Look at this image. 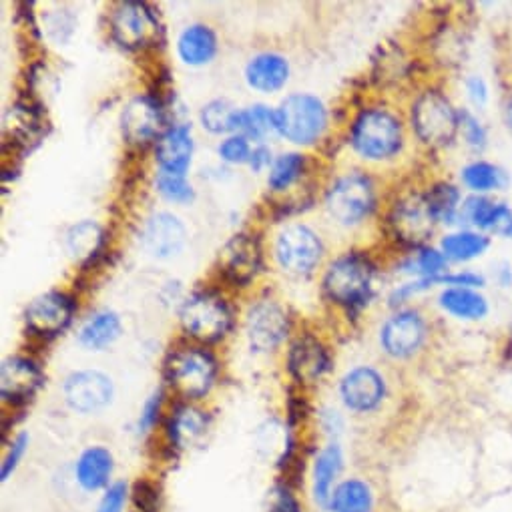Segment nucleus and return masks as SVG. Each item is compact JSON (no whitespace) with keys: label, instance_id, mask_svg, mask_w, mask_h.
Instances as JSON below:
<instances>
[{"label":"nucleus","instance_id":"8","mask_svg":"<svg viewBox=\"0 0 512 512\" xmlns=\"http://www.w3.org/2000/svg\"><path fill=\"white\" fill-rule=\"evenodd\" d=\"M326 205L334 219L344 225H354L370 215L374 207V187L368 177L350 173L332 185Z\"/></svg>","mask_w":512,"mask_h":512},{"label":"nucleus","instance_id":"17","mask_svg":"<svg viewBox=\"0 0 512 512\" xmlns=\"http://www.w3.org/2000/svg\"><path fill=\"white\" fill-rule=\"evenodd\" d=\"M43 384L41 368L29 358H9L0 370V394L5 402L21 404L35 396Z\"/></svg>","mask_w":512,"mask_h":512},{"label":"nucleus","instance_id":"25","mask_svg":"<svg viewBox=\"0 0 512 512\" xmlns=\"http://www.w3.org/2000/svg\"><path fill=\"white\" fill-rule=\"evenodd\" d=\"M245 77L249 87L262 93H274L288 83L290 65L284 57L274 53H264L253 57L245 69Z\"/></svg>","mask_w":512,"mask_h":512},{"label":"nucleus","instance_id":"27","mask_svg":"<svg viewBox=\"0 0 512 512\" xmlns=\"http://www.w3.org/2000/svg\"><path fill=\"white\" fill-rule=\"evenodd\" d=\"M374 504L376 498L370 484L360 478H348L334 488L328 508L332 512H374Z\"/></svg>","mask_w":512,"mask_h":512},{"label":"nucleus","instance_id":"16","mask_svg":"<svg viewBox=\"0 0 512 512\" xmlns=\"http://www.w3.org/2000/svg\"><path fill=\"white\" fill-rule=\"evenodd\" d=\"M221 268L235 284H247L262 268L260 243L251 235L231 237L221 251Z\"/></svg>","mask_w":512,"mask_h":512},{"label":"nucleus","instance_id":"23","mask_svg":"<svg viewBox=\"0 0 512 512\" xmlns=\"http://www.w3.org/2000/svg\"><path fill=\"white\" fill-rule=\"evenodd\" d=\"M342 464H344V454L336 442H330L314 460L312 494H314V500L324 508H328L332 492L338 486L336 480L342 472Z\"/></svg>","mask_w":512,"mask_h":512},{"label":"nucleus","instance_id":"3","mask_svg":"<svg viewBox=\"0 0 512 512\" xmlns=\"http://www.w3.org/2000/svg\"><path fill=\"white\" fill-rule=\"evenodd\" d=\"M352 145L368 159H388L402 145L400 121L382 109L364 111L354 123Z\"/></svg>","mask_w":512,"mask_h":512},{"label":"nucleus","instance_id":"30","mask_svg":"<svg viewBox=\"0 0 512 512\" xmlns=\"http://www.w3.org/2000/svg\"><path fill=\"white\" fill-rule=\"evenodd\" d=\"M121 336V320L113 312L95 314L81 330L79 342L89 350H103Z\"/></svg>","mask_w":512,"mask_h":512},{"label":"nucleus","instance_id":"35","mask_svg":"<svg viewBox=\"0 0 512 512\" xmlns=\"http://www.w3.org/2000/svg\"><path fill=\"white\" fill-rule=\"evenodd\" d=\"M428 207L434 215L436 221L452 223L458 213V203H460V193L452 185H436L430 195L426 197Z\"/></svg>","mask_w":512,"mask_h":512},{"label":"nucleus","instance_id":"18","mask_svg":"<svg viewBox=\"0 0 512 512\" xmlns=\"http://www.w3.org/2000/svg\"><path fill=\"white\" fill-rule=\"evenodd\" d=\"M390 221H392L394 233L402 241L418 245V243H422L430 237L436 219H434L426 199L410 197V199L400 201L394 207V213H392Z\"/></svg>","mask_w":512,"mask_h":512},{"label":"nucleus","instance_id":"34","mask_svg":"<svg viewBox=\"0 0 512 512\" xmlns=\"http://www.w3.org/2000/svg\"><path fill=\"white\" fill-rule=\"evenodd\" d=\"M304 157L298 153H288L282 155L274 161L272 169H270V177H268V185L274 191H284L288 189L292 183H296L304 171Z\"/></svg>","mask_w":512,"mask_h":512},{"label":"nucleus","instance_id":"40","mask_svg":"<svg viewBox=\"0 0 512 512\" xmlns=\"http://www.w3.org/2000/svg\"><path fill=\"white\" fill-rule=\"evenodd\" d=\"M219 155L227 163H249L251 149L243 135H231L219 145Z\"/></svg>","mask_w":512,"mask_h":512},{"label":"nucleus","instance_id":"32","mask_svg":"<svg viewBox=\"0 0 512 512\" xmlns=\"http://www.w3.org/2000/svg\"><path fill=\"white\" fill-rule=\"evenodd\" d=\"M103 243V229L93 221H83L75 225L67 235V245L79 260L93 258Z\"/></svg>","mask_w":512,"mask_h":512},{"label":"nucleus","instance_id":"45","mask_svg":"<svg viewBox=\"0 0 512 512\" xmlns=\"http://www.w3.org/2000/svg\"><path fill=\"white\" fill-rule=\"evenodd\" d=\"M460 115V125H462V131H464V137L466 141L474 147V149H480L484 147V141H486V133L484 129L480 127V123L470 115V113H458Z\"/></svg>","mask_w":512,"mask_h":512},{"label":"nucleus","instance_id":"44","mask_svg":"<svg viewBox=\"0 0 512 512\" xmlns=\"http://www.w3.org/2000/svg\"><path fill=\"white\" fill-rule=\"evenodd\" d=\"M161 404H163V394L161 390H157L143 406L141 410V416H139V430L145 434L149 430L155 428L157 420H159V414H161Z\"/></svg>","mask_w":512,"mask_h":512},{"label":"nucleus","instance_id":"33","mask_svg":"<svg viewBox=\"0 0 512 512\" xmlns=\"http://www.w3.org/2000/svg\"><path fill=\"white\" fill-rule=\"evenodd\" d=\"M462 179L472 191H478V193L500 189L506 183L504 173L498 167L484 163V161H476V163H470L468 167H464Z\"/></svg>","mask_w":512,"mask_h":512},{"label":"nucleus","instance_id":"7","mask_svg":"<svg viewBox=\"0 0 512 512\" xmlns=\"http://www.w3.org/2000/svg\"><path fill=\"white\" fill-rule=\"evenodd\" d=\"M111 33L125 49L153 47L161 37V25L143 3H121L111 17Z\"/></svg>","mask_w":512,"mask_h":512},{"label":"nucleus","instance_id":"14","mask_svg":"<svg viewBox=\"0 0 512 512\" xmlns=\"http://www.w3.org/2000/svg\"><path fill=\"white\" fill-rule=\"evenodd\" d=\"M123 135L129 143L145 145L163 135L165 115L161 105L151 97L133 99L121 117Z\"/></svg>","mask_w":512,"mask_h":512},{"label":"nucleus","instance_id":"49","mask_svg":"<svg viewBox=\"0 0 512 512\" xmlns=\"http://www.w3.org/2000/svg\"><path fill=\"white\" fill-rule=\"evenodd\" d=\"M506 119H508V125H510V129H512V97H510V101H508V105H506Z\"/></svg>","mask_w":512,"mask_h":512},{"label":"nucleus","instance_id":"5","mask_svg":"<svg viewBox=\"0 0 512 512\" xmlns=\"http://www.w3.org/2000/svg\"><path fill=\"white\" fill-rule=\"evenodd\" d=\"M412 123L418 137L428 145H446L454 139L460 115L454 111L450 101L436 93L428 91L414 103Z\"/></svg>","mask_w":512,"mask_h":512},{"label":"nucleus","instance_id":"46","mask_svg":"<svg viewBox=\"0 0 512 512\" xmlns=\"http://www.w3.org/2000/svg\"><path fill=\"white\" fill-rule=\"evenodd\" d=\"M488 231L502 237H512V209H508L506 205H496Z\"/></svg>","mask_w":512,"mask_h":512},{"label":"nucleus","instance_id":"12","mask_svg":"<svg viewBox=\"0 0 512 512\" xmlns=\"http://www.w3.org/2000/svg\"><path fill=\"white\" fill-rule=\"evenodd\" d=\"M73 302L61 292H49L35 298L27 308V326L43 338H55L65 332L73 320Z\"/></svg>","mask_w":512,"mask_h":512},{"label":"nucleus","instance_id":"47","mask_svg":"<svg viewBox=\"0 0 512 512\" xmlns=\"http://www.w3.org/2000/svg\"><path fill=\"white\" fill-rule=\"evenodd\" d=\"M466 87H468V93H470V97L476 105H482L486 101L488 91H486V83L480 77H470Z\"/></svg>","mask_w":512,"mask_h":512},{"label":"nucleus","instance_id":"15","mask_svg":"<svg viewBox=\"0 0 512 512\" xmlns=\"http://www.w3.org/2000/svg\"><path fill=\"white\" fill-rule=\"evenodd\" d=\"M426 340V324L418 312H400L386 322L380 334L382 348L394 358H408Z\"/></svg>","mask_w":512,"mask_h":512},{"label":"nucleus","instance_id":"26","mask_svg":"<svg viewBox=\"0 0 512 512\" xmlns=\"http://www.w3.org/2000/svg\"><path fill=\"white\" fill-rule=\"evenodd\" d=\"M231 131L245 139L262 141L270 133L278 131V115L266 105H253L249 109H237L231 119Z\"/></svg>","mask_w":512,"mask_h":512},{"label":"nucleus","instance_id":"39","mask_svg":"<svg viewBox=\"0 0 512 512\" xmlns=\"http://www.w3.org/2000/svg\"><path fill=\"white\" fill-rule=\"evenodd\" d=\"M412 266L422 276V280H434V284H436V280L442 278L440 274L446 272L444 270L446 258H444V253H440L436 249H422Z\"/></svg>","mask_w":512,"mask_h":512},{"label":"nucleus","instance_id":"37","mask_svg":"<svg viewBox=\"0 0 512 512\" xmlns=\"http://www.w3.org/2000/svg\"><path fill=\"white\" fill-rule=\"evenodd\" d=\"M157 187H159L161 195L167 197L169 201L187 203V201L193 199V189L187 183L185 175H175V173L161 171L159 177H157Z\"/></svg>","mask_w":512,"mask_h":512},{"label":"nucleus","instance_id":"20","mask_svg":"<svg viewBox=\"0 0 512 512\" xmlns=\"http://www.w3.org/2000/svg\"><path fill=\"white\" fill-rule=\"evenodd\" d=\"M113 454L105 446H89L75 462V480L85 492L107 490L113 482Z\"/></svg>","mask_w":512,"mask_h":512},{"label":"nucleus","instance_id":"10","mask_svg":"<svg viewBox=\"0 0 512 512\" xmlns=\"http://www.w3.org/2000/svg\"><path fill=\"white\" fill-rule=\"evenodd\" d=\"M63 394L75 412L93 414L111 404L115 388L107 374L99 370H81L67 378Z\"/></svg>","mask_w":512,"mask_h":512},{"label":"nucleus","instance_id":"43","mask_svg":"<svg viewBox=\"0 0 512 512\" xmlns=\"http://www.w3.org/2000/svg\"><path fill=\"white\" fill-rule=\"evenodd\" d=\"M133 510L135 512H159L157 488L147 482L139 484L137 492L133 494Z\"/></svg>","mask_w":512,"mask_h":512},{"label":"nucleus","instance_id":"38","mask_svg":"<svg viewBox=\"0 0 512 512\" xmlns=\"http://www.w3.org/2000/svg\"><path fill=\"white\" fill-rule=\"evenodd\" d=\"M131 502V490H129V484L119 480V482H113L101 496L99 500V506L95 512H125L127 506Z\"/></svg>","mask_w":512,"mask_h":512},{"label":"nucleus","instance_id":"1","mask_svg":"<svg viewBox=\"0 0 512 512\" xmlns=\"http://www.w3.org/2000/svg\"><path fill=\"white\" fill-rule=\"evenodd\" d=\"M167 382L187 400H199L209 394L217 378V362L199 348H183L169 356Z\"/></svg>","mask_w":512,"mask_h":512},{"label":"nucleus","instance_id":"4","mask_svg":"<svg viewBox=\"0 0 512 512\" xmlns=\"http://www.w3.org/2000/svg\"><path fill=\"white\" fill-rule=\"evenodd\" d=\"M278 115V131L298 145H310L318 141V137L326 129V107L318 97L312 95H292L288 97Z\"/></svg>","mask_w":512,"mask_h":512},{"label":"nucleus","instance_id":"31","mask_svg":"<svg viewBox=\"0 0 512 512\" xmlns=\"http://www.w3.org/2000/svg\"><path fill=\"white\" fill-rule=\"evenodd\" d=\"M488 247V239L478 233L462 231V233H452L442 239V253L446 260H456V262H468L476 255H482L484 249Z\"/></svg>","mask_w":512,"mask_h":512},{"label":"nucleus","instance_id":"29","mask_svg":"<svg viewBox=\"0 0 512 512\" xmlns=\"http://www.w3.org/2000/svg\"><path fill=\"white\" fill-rule=\"evenodd\" d=\"M440 306L454 318L480 320L488 314L486 300L468 288H448L440 296Z\"/></svg>","mask_w":512,"mask_h":512},{"label":"nucleus","instance_id":"6","mask_svg":"<svg viewBox=\"0 0 512 512\" xmlns=\"http://www.w3.org/2000/svg\"><path fill=\"white\" fill-rule=\"evenodd\" d=\"M185 332L201 342H217L231 328L227 304L213 294H195L181 308Z\"/></svg>","mask_w":512,"mask_h":512},{"label":"nucleus","instance_id":"36","mask_svg":"<svg viewBox=\"0 0 512 512\" xmlns=\"http://www.w3.org/2000/svg\"><path fill=\"white\" fill-rule=\"evenodd\" d=\"M235 111L237 109H233L227 101H211L201 111V123L211 133L231 131V119Z\"/></svg>","mask_w":512,"mask_h":512},{"label":"nucleus","instance_id":"21","mask_svg":"<svg viewBox=\"0 0 512 512\" xmlns=\"http://www.w3.org/2000/svg\"><path fill=\"white\" fill-rule=\"evenodd\" d=\"M155 155L161 165V171L185 175L193 155V141L189 129L183 125L167 129L157 141Z\"/></svg>","mask_w":512,"mask_h":512},{"label":"nucleus","instance_id":"41","mask_svg":"<svg viewBox=\"0 0 512 512\" xmlns=\"http://www.w3.org/2000/svg\"><path fill=\"white\" fill-rule=\"evenodd\" d=\"M27 448H29V434H25V432L19 434L9 444V450H7L5 460H3V470H0V476H3V480H9V476L17 470V466L21 464V460L27 454Z\"/></svg>","mask_w":512,"mask_h":512},{"label":"nucleus","instance_id":"22","mask_svg":"<svg viewBox=\"0 0 512 512\" xmlns=\"http://www.w3.org/2000/svg\"><path fill=\"white\" fill-rule=\"evenodd\" d=\"M290 372L298 382H318L330 370V356L314 338H300L290 350Z\"/></svg>","mask_w":512,"mask_h":512},{"label":"nucleus","instance_id":"48","mask_svg":"<svg viewBox=\"0 0 512 512\" xmlns=\"http://www.w3.org/2000/svg\"><path fill=\"white\" fill-rule=\"evenodd\" d=\"M270 161H272V155H270V151H268L266 147H258V149H253V151H251L249 165H251L255 171L264 169L266 165H270Z\"/></svg>","mask_w":512,"mask_h":512},{"label":"nucleus","instance_id":"42","mask_svg":"<svg viewBox=\"0 0 512 512\" xmlns=\"http://www.w3.org/2000/svg\"><path fill=\"white\" fill-rule=\"evenodd\" d=\"M494 203L486 201V199H480V197H472L466 201L464 205V213L466 217L480 229H488L490 227V221H492V215H494Z\"/></svg>","mask_w":512,"mask_h":512},{"label":"nucleus","instance_id":"24","mask_svg":"<svg viewBox=\"0 0 512 512\" xmlns=\"http://www.w3.org/2000/svg\"><path fill=\"white\" fill-rule=\"evenodd\" d=\"M207 416L195 406H179L167 420V440L171 448L185 450L207 432Z\"/></svg>","mask_w":512,"mask_h":512},{"label":"nucleus","instance_id":"28","mask_svg":"<svg viewBox=\"0 0 512 512\" xmlns=\"http://www.w3.org/2000/svg\"><path fill=\"white\" fill-rule=\"evenodd\" d=\"M177 51H179V57L183 59V63L197 67V65L209 63L215 57L217 41H215V35L211 33V29H207L203 25H193L181 33Z\"/></svg>","mask_w":512,"mask_h":512},{"label":"nucleus","instance_id":"19","mask_svg":"<svg viewBox=\"0 0 512 512\" xmlns=\"http://www.w3.org/2000/svg\"><path fill=\"white\" fill-rule=\"evenodd\" d=\"M143 243L155 258H171L177 255L185 243V227L171 213L153 215L143 229Z\"/></svg>","mask_w":512,"mask_h":512},{"label":"nucleus","instance_id":"11","mask_svg":"<svg viewBox=\"0 0 512 512\" xmlns=\"http://www.w3.org/2000/svg\"><path fill=\"white\" fill-rule=\"evenodd\" d=\"M245 328L251 348L270 352L284 342L290 330V322L286 312L276 302L262 300L249 308Z\"/></svg>","mask_w":512,"mask_h":512},{"label":"nucleus","instance_id":"2","mask_svg":"<svg viewBox=\"0 0 512 512\" xmlns=\"http://www.w3.org/2000/svg\"><path fill=\"white\" fill-rule=\"evenodd\" d=\"M374 270L362 255H344L336 260L324 278V290L328 298L340 306L354 308L364 306L372 296Z\"/></svg>","mask_w":512,"mask_h":512},{"label":"nucleus","instance_id":"9","mask_svg":"<svg viewBox=\"0 0 512 512\" xmlns=\"http://www.w3.org/2000/svg\"><path fill=\"white\" fill-rule=\"evenodd\" d=\"M322 241L306 225L286 227L276 243L278 262L290 274H310L322 260Z\"/></svg>","mask_w":512,"mask_h":512},{"label":"nucleus","instance_id":"13","mask_svg":"<svg viewBox=\"0 0 512 512\" xmlns=\"http://www.w3.org/2000/svg\"><path fill=\"white\" fill-rule=\"evenodd\" d=\"M340 396L350 410L372 412L386 398V382L374 368L360 366L342 378Z\"/></svg>","mask_w":512,"mask_h":512}]
</instances>
